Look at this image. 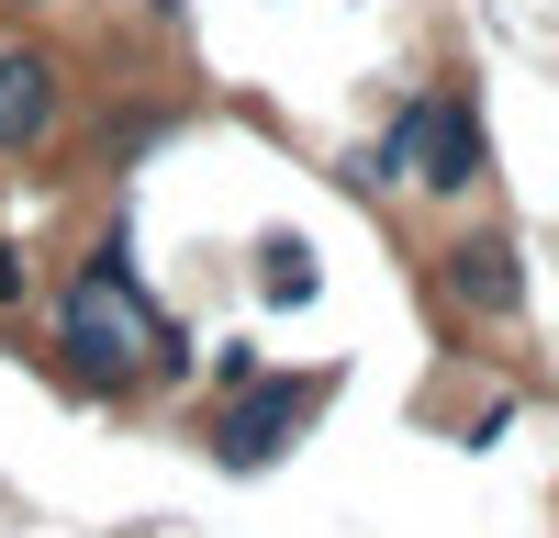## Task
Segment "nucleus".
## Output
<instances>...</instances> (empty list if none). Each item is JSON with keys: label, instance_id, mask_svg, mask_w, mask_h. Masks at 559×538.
I'll use <instances>...</instances> for the list:
<instances>
[{"label": "nucleus", "instance_id": "f257e3e1", "mask_svg": "<svg viewBox=\"0 0 559 538\" xmlns=\"http://www.w3.org/2000/svg\"><path fill=\"white\" fill-rule=\"evenodd\" d=\"M57 359H68L79 393H134L157 359L179 371V326L134 292L123 258H102V269H79V281L57 292Z\"/></svg>", "mask_w": 559, "mask_h": 538}, {"label": "nucleus", "instance_id": "f03ea898", "mask_svg": "<svg viewBox=\"0 0 559 538\" xmlns=\"http://www.w3.org/2000/svg\"><path fill=\"white\" fill-rule=\"evenodd\" d=\"M403 157L426 168V191H471V179H481V124H471V102H459V90L403 102V124H392V147L369 157V179H392Z\"/></svg>", "mask_w": 559, "mask_h": 538}, {"label": "nucleus", "instance_id": "7ed1b4c3", "mask_svg": "<svg viewBox=\"0 0 559 538\" xmlns=\"http://www.w3.org/2000/svg\"><path fill=\"white\" fill-rule=\"evenodd\" d=\"M313 404H324V371H280V382H247V393H236V416L213 426V460H224V471H269L280 448H292V426L313 416Z\"/></svg>", "mask_w": 559, "mask_h": 538}, {"label": "nucleus", "instance_id": "20e7f679", "mask_svg": "<svg viewBox=\"0 0 559 538\" xmlns=\"http://www.w3.org/2000/svg\"><path fill=\"white\" fill-rule=\"evenodd\" d=\"M57 113H68V79H57V57L45 45H0V157H34L45 134H57Z\"/></svg>", "mask_w": 559, "mask_h": 538}, {"label": "nucleus", "instance_id": "39448f33", "mask_svg": "<svg viewBox=\"0 0 559 538\" xmlns=\"http://www.w3.org/2000/svg\"><path fill=\"white\" fill-rule=\"evenodd\" d=\"M437 281H448L459 314H515V303H526V269H515V247H503V236L448 247V258H437Z\"/></svg>", "mask_w": 559, "mask_h": 538}, {"label": "nucleus", "instance_id": "423d86ee", "mask_svg": "<svg viewBox=\"0 0 559 538\" xmlns=\"http://www.w3.org/2000/svg\"><path fill=\"white\" fill-rule=\"evenodd\" d=\"M269 303H313V247L269 236Z\"/></svg>", "mask_w": 559, "mask_h": 538}, {"label": "nucleus", "instance_id": "0eeeda50", "mask_svg": "<svg viewBox=\"0 0 559 538\" xmlns=\"http://www.w3.org/2000/svg\"><path fill=\"white\" fill-rule=\"evenodd\" d=\"M23 303V247H0V314Z\"/></svg>", "mask_w": 559, "mask_h": 538}]
</instances>
